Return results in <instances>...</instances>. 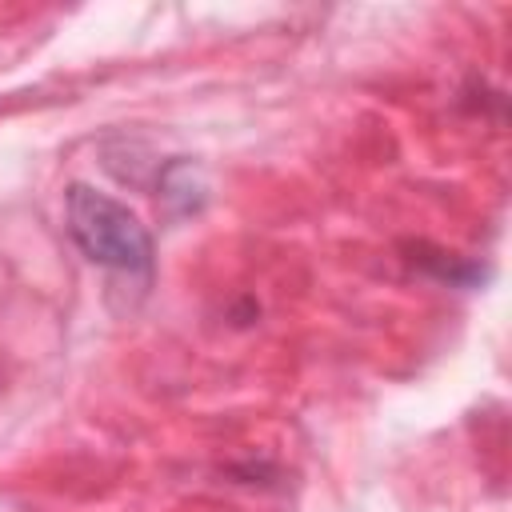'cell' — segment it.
<instances>
[{
	"instance_id": "3957f363",
	"label": "cell",
	"mask_w": 512,
	"mask_h": 512,
	"mask_svg": "<svg viewBox=\"0 0 512 512\" xmlns=\"http://www.w3.org/2000/svg\"><path fill=\"white\" fill-rule=\"evenodd\" d=\"M160 196L180 212H196L204 204V196H208V184H204V176H200V168L192 160H172L160 172Z\"/></svg>"
},
{
	"instance_id": "6da1fadb",
	"label": "cell",
	"mask_w": 512,
	"mask_h": 512,
	"mask_svg": "<svg viewBox=\"0 0 512 512\" xmlns=\"http://www.w3.org/2000/svg\"><path fill=\"white\" fill-rule=\"evenodd\" d=\"M64 220H68L72 244L92 264H100L108 272H120V276L152 280V264H156L152 232L140 224V216L128 204H120L116 196L76 180L64 192Z\"/></svg>"
},
{
	"instance_id": "7a4b0ae2",
	"label": "cell",
	"mask_w": 512,
	"mask_h": 512,
	"mask_svg": "<svg viewBox=\"0 0 512 512\" xmlns=\"http://www.w3.org/2000/svg\"><path fill=\"white\" fill-rule=\"evenodd\" d=\"M416 268H424L428 276L436 280H448L452 288H472L476 280H484V268L456 256V252H440V248H428V244H412V256H408Z\"/></svg>"
}]
</instances>
